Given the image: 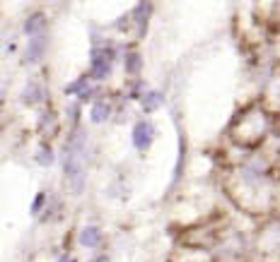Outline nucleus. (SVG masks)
I'll list each match as a JSON object with an SVG mask.
<instances>
[{
	"label": "nucleus",
	"mask_w": 280,
	"mask_h": 262,
	"mask_svg": "<svg viewBox=\"0 0 280 262\" xmlns=\"http://www.w3.org/2000/svg\"><path fill=\"white\" fill-rule=\"evenodd\" d=\"M111 60H114V53H109V51H94L92 53V77H97V80L106 77L109 70H111Z\"/></svg>",
	"instance_id": "obj_1"
},
{
	"label": "nucleus",
	"mask_w": 280,
	"mask_h": 262,
	"mask_svg": "<svg viewBox=\"0 0 280 262\" xmlns=\"http://www.w3.org/2000/svg\"><path fill=\"white\" fill-rule=\"evenodd\" d=\"M133 145L138 147V149H148L150 142H152V137H155V130L150 123H138V125L133 127Z\"/></svg>",
	"instance_id": "obj_2"
},
{
	"label": "nucleus",
	"mask_w": 280,
	"mask_h": 262,
	"mask_svg": "<svg viewBox=\"0 0 280 262\" xmlns=\"http://www.w3.org/2000/svg\"><path fill=\"white\" fill-rule=\"evenodd\" d=\"M24 31H27L29 37H41L44 31H46V17L37 12V15H32L27 19V24H24Z\"/></svg>",
	"instance_id": "obj_3"
},
{
	"label": "nucleus",
	"mask_w": 280,
	"mask_h": 262,
	"mask_svg": "<svg viewBox=\"0 0 280 262\" xmlns=\"http://www.w3.org/2000/svg\"><path fill=\"white\" fill-rule=\"evenodd\" d=\"M44 48H46V39H44V34H41V37H32V44H29L27 58L32 60V63L41 60V55H44Z\"/></svg>",
	"instance_id": "obj_4"
},
{
	"label": "nucleus",
	"mask_w": 280,
	"mask_h": 262,
	"mask_svg": "<svg viewBox=\"0 0 280 262\" xmlns=\"http://www.w3.org/2000/svg\"><path fill=\"white\" fill-rule=\"evenodd\" d=\"M99 238H102V234H99V228H97V226H87L82 234H80L82 245H97V243H99Z\"/></svg>",
	"instance_id": "obj_5"
},
{
	"label": "nucleus",
	"mask_w": 280,
	"mask_h": 262,
	"mask_svg": "<svg viewBox=\"0 0 280 262\" xmlns=\"http://www.w3.org/2000/svg\"><path fill=\"white\" fill-rule=\"evenodd\" d=\"M148 17H150V5L148 3H140L138 10H135V19H138V27L140 31H145V24H148Z\"/></svg>",
	"instance_id": "obj_6"
},
{
	"label": "nucleus",
	"mask_w": 280,
	"mask_h": 262,
	"mask_svg": "<svg viewBox=\"0 0 280 262\" xmlns=\"http://www.w3.org/2000/svg\"><path fill=\"white\" fill-rule=\"evenodd\" d=\"M109 113H111V109H109L106 104H94V109H92V123H104Z\"/></svg>",
	"instance_id": "obj_7"
},
{
	"label": "nucleus",
	"mask_w": 280,
	"mask_h": 262,
	"mask_svg": "<svg viewBox=\"0 0 280 262\" xmlns=\"http://www.w3.org/2000/svg\"><path fill=\"white\" fill-rule=\"evenodd\" d=\"M159 101H162V96H159L157 91H152V94H148V96H145L143 106H145V111H155L159 106Z\"/></svg>",
	"instance_id": "obj_8"
},
{
	"label": "nucleus",
	"mask_w": 280,
	"mask_h": 262,
	"mask_svg": "<svg viewBox=\"0 0 280 262\" xmlns=\"http://www.w3.org/2000/svg\"><path fill=\"white\" fill-rule=\"evenodd\" d=\"M126 65H128V73H138L140 70V55L131 53L128 55V60H126Z\"/></svg>",
	"instance_id": "obj_9"
},
{
	"label": "nucleus",
	"mask_w": 280,
	"mask_h": 262,
	"mask_svg": "<svg viewBox=\"0 0 280 262\" xmlns=\"http://www.w3.org/2000/svg\"><path fill=\"white\" fill-rule=\"evenodd\" d=\"M44 202H46V195L39 192L37 198H34V202H32V214H39V212L44 209Z\"/></svg>",
	"instance_id": "obj_10"
},
{
	"label": "nucleus",
	"mask_w": 280,
	"mask_h": 262,
	"mask_svg": "<svg viewBox=\"0 0 280 262\" xmlns=\"http://www.w3.org/2000/svg\"><path fill=\"white\" fill-rule=\"evenodd\" d=\"M39 161L44 163V166H46V163H51L53 161V156H51V152H48V149H44V152L39 154Z\"/></svg>",
	"instance_id": "obj_11"
},
{
	"label": "nucleus",
	"mask_w": 280,
	"mask_h": 262,
	"mask_svg": "<svg viewBox=\"0 0 280 262\" xmlns=\"http://www.w3.org/2000/svg\"><path fill=\"white\" fill-rule=\"evenodd\" d=\"M97 262H106V257H99V260H97Z\"/></svg>",
	"instance_id": "obj_12"
},
{
	"label": "nucleus",
	"mask_w": 280,
	"mask_h": 262,
	"mask_svg": "<svg viewBox=\"0 0 280 262\" xmlns=\"http://www.w3.org/2000/svg\"><path fill=\"white\" fill-rule=\"evenodd\" d=\"M61 262H70V260H61Z\"/></svg>",
	"instance_id": "obj_13"
}]
</instances>
